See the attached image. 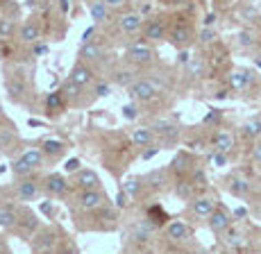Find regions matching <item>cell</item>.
Here are the masks:
<instances>
[{
    "mask_svg": "<svg viewBox=\"0 0 261 254\" xmlns=\"http://www.w3.org/2000/svg\"><path fill=\"white\" fill-rule=\"evenodd\" d=\"M127 197H129L127 193L120 191L118 195H116V207H118V209H125V207H127Z\"/></svg>",
    "mask_w": 261,
    "mask_h": 254,
    "instance_id": "obj_50",
    "label": "cell"
},
{
    "mask_svg": "<svg viewBox=\"0 0 261 254\" xmlns=\"http://www.w3.org/2000/svg\"><path fill=\"white\" fill-rule=\"evenodd\" d=\"M64 104H66V100L62 98V93H59V91L48 93V98H46V107H48V111H55V114L62 111Z\"/></svg>",
    "mask_w": 261,
    "mask_h": 254,
    "instance_id": "obj_28",
    "label": "cell"
},
{
    "mask_svg": "<svg viewBox=\"0 0 261 254\" xmlns=\"http://www.w3.org/2000/svg\"><path fill=\"white\" fill-rule=\"evenodd\" d=\"M41 211H43V213H46V216H53V213H55V209H53V204L43 202V204H41Z\"/></svg>",
    "mask_w": 261,
    "mask_h": 254,
    "instance_id": "obj_56",
    "label": "cell"
},
{
    "mask_svg": "<svg viewBox=\"0 0 261 254\" xmlns=\"http://www.w3.org/2000/svg\"><path fill=\"white\" fill-rule=\"evenodd\" d=\"M143 25V16L141 14H134V12H129V14H123V16L118 18V27L123 30L125 34H134V32H139Z\"/></svg>",
    "mask_w": 261,
    "mask_h": 254,
    "instance_id": "obj_12",
    "label": "cell"
},
{
    "mask_svg": "<svg viewBox=\"0 0 261 254\" xmlns=\"http://www.w3.org/2000/svg\"><path fill=\"white\" fill-rule=\"evenodd\" d=\"M89 12H91V18H93L95 25H98V23H105L109 16H112V9H109L107 3H91L89 5Z\"/></svg>",
    "mask_w": 261,
    "mask_h": 254,
    "instance_id": "obj_20",
    "label": "cell"
},
{
    "mask_svg": "<svg viewBox=\"0 0 261 254\" xmlns=\"http://www.w3.org/2000/svg\"><path fill=\"white\" fill-rule=\"evenodd\" d=\"M227 245L229 247H241V245H243V238H241L239 232H229L227 234Z\"/></svg>",
    "mask_w": 261,
    "mask_h": 254,
    "instance_id": "obj_43",
    "label": "cell"
},
{
    "mask_svg": "<svg viewBox=\"0 0 261 254\" xmlns=\"http://www.w3.org/2000/svg\"><path fill=\"white\" fill-rule=\"evenodd\" d=\"M139 116V109H137V104H132V102H129V104H125V107H123V118H125V121H134V118H137Z\"/></svg>",
    "mask_w": 261,
    "mask_h": 254,
    "instance_id": "obj_41",
    "label": "cell"
},
{
    "mask_svg": "<svg viewBox=\"0 0 261 254\" xmlns=\"http://www.w3.org/2000/svg\"><path fill=\"white\" fill-rule=\"evenodd\" d=\"M241 129H243V136L245 138H257V136H261V118H250V121L245 123Z\"/></svg>",
    "mask_w": 261,
    "mask_h": 254,
    "instance_id": "obj_27",
    "label": "cell"
},
{
    "mask_svg": "<svg viewBox=\"0 0 261 254\" xmlns=\"http://www.w3.org/2000/svg\"><path fill=\"white\" fill-rule=\"evenodd\" d=\"M209 163H212V166H216V168H225V166H227V154L214 150L212 154H209Z\"/></svg>",
    "mask_w": 261,
    "mask_h": 254,
    "instance_id": "obj_40",
    "label": "cell"
},
{
    "mask_svg": "<svg viewBox=\"0 0 261 254\" xmlns=\"http://www.w3.org/2000/svg\"><path fill=\"white\" fill-rule=\"evenodd\" d=\"M68 79H71L75 87L84 89V87H89V84L93 82V73H91V68H89L87 64L77 62V64L73 66V71H71V75H68Z\"/></svg>",
    "mask_w": 261,
    "mask_h": 254,
    "instance_id": "obj_6",
    "label": "cell"
},
{
    "mask_svg": "<svg viewBox=\"0 0 261 254\" xmlns=\"http://www.w3.org/2000/svg\"><path fill=\"white\" fill-rule=\"evenodd\" d=\"M152 232H154V227L150 225L148 220H145V222H141V225H137V227H134L132 238H134V241H137V243H145L150 236H152Z\"/></svg>",
    "mask_w": 261,
    "mask_h": 254,
    "instance_id": "obj_24",
    "label": "cell"
},
{
    "mask_svg": "<svg viewBox=\"0 0 261 254\" xmlns=\"http://www.w3.org/2000/svg\"><path fill=\"white\" fill-rule=\"evenodd\" d=\"M189 71H191V73H195V75H200V73H202V64H200L198 59H191Z\"/></svg>",
    "mask_w": 261,
    "mask_h": 254,
    "instance_id": "obj_52",
    "label": "cell"
},
{
    "mask_svg": "<svg viewBox=\"0 0 261 254\" xmlns=\"http://www.w3.org/2000/svg\"><path fill=\"white\" fill-rule=\"evenodd\" d=\"M239 43H241V48H250V46H252V34H250V32H241L239 34Z\"/></svg>",
    "mask_w": 261,
    "mask_h": 254,
    "instance_id": "obj_47",
    "label": "cell"
},
{
    "mask_svg": "<svg viewBox=\"0 0 261 254\" xmlns=\"http://www.w3.org/2000/svg\"><path fill=\"white\" fill-rule=\"evenodd\" d=\"M145 220H148L152 227H159V225H166L168 216H166V211H164L162 207H157V204H154V207L148 209V218H145Z\"/></svg>",
    "mask_w": 261,
    "mask_h": 254,
    "instance_id": "obj_22",
    "label": "cell"
},
{
    "mask_svg": "<svg viewBox=\"0 0 261 254\" xmlns=\"http://www.w3.org/2000/svg\"><path fill=\"white\" fill-rule=\"evenodd\" d=\"M141 254H154V252H150V250H141Z\"/></svg>",
    "mask_w": 261,
    "mask_h": 254,
    "instance_id": "obj_63",
    "label": "cell"
},
{
    "mask_svg": "<svg viewBox=\"0 0 261 254\" xmlns=\"http://www.w3.org/2000/svg\"><path fill=\"white\" fill-rule=\"evenodd\" d=\"M254 79V73L248 71V68H237V71L229 73L227 82H229V89H234V91H243L245 87H250Z\"/></svg>",
    "mask_w": 261,
    "mask_h": 254,
    "instance_id": "obj_7",
    "label": "cell"
},
{
    "mask_svg": "<svg viewBox=\"0 0 261 254\" xmlns=\"http://www.w3.org/2000/svg\"><path fill=\"white\" fill-rule=\"evenodd\" d=\"M55 245V234L53 232H43L37 236V241H34V247H37L39 254H48L50 247Z\"/></svg>",
    "mask_w": 261,
    "mask_h": 254,
    "instance_id": "obj_21",
    "label": "cell"
},
{
    "mask_svg": "<svg viewBox=\"0 0 261 254\" xmlns=\"http://www.w3.org/2000/svg\"><path fill=\"white\" fill-rule=\"evenodd\" d=\"M46 52H48L46 43H34V46H32V54H34V57H41V54H46Z\"/></svg>",
    "mask_w": 261,
    "mask_h": 254,
    "instance_id": "obj_49",
    "label": "cell"
},
{
    "mask_svg": "<svg viewBox=\"0 0 261 254\" xmlns=\"http://www.w3.org/2000/svg\"><path fill=\"white\" fill-rule=\"evenodd\" d=\"M0 118H3V104H0Z\"/></svg>",
    "mask_w": 261,
    "mask_h": 254,
    "instance_id": "obj_64",
    "label": "cell"
},
{
    "mask_svg": "<svg viewBox=\"0 0 261 254\" xmlns=\"http://www.w3.org/2000/svg\"><path fill=\"white\" fill-rule=\"evenodd\" d=\"M125 57H127L132 64L143 66V64H150L154 59V50H152V46H150L148 41H134V43H129L127 46Z\"/></svg>",
    "mask_w": 261,
    "mask_h": 254,
    "instance_id": "obj_2",
    "label": "cell"
},
{
    "mask_svg": "<svg viewBox=\"0 0 261 254\" xmlns=\"http://www.w3.org/2000/svg\"><path fill=\"white\" fill-rule=\"evenodd\" d=\"M59 93H62L64 100L75 102V100H77V96H80V87H75L71 79H66V82L62 84V89H59Z\"/></svg>",
    "mask_w": 261,
    "mask_h": 254,
    "instance_id": "obj_32",
    "label": "cell"
},
{
    "mask_svg": "<svg viewBox=\"0 0 261 254\" xmlns=\"http://www.w3.org/2000/svg\"><path fill=\"white\" fill-rule=\"evenodd\" d=\"M257 7H254V5H243V7H241L239 9V16L241 18H243V21L245 23H248V21H254V18H257Z\"/></svg>",
    "mask_w": 261,
    "mask_h": 254,
    "instance_id": "obj_39",
    "label": "cell"
},
{
    "mask_svg": "<svg viewBox=\"0 0 261 254\" xmlns=\"http://www.w3.org/2000/svg\"><path fill=\"white\" fill-rule=\"evenodd\" d=\"M41 146H43L41 152L48 154V157H57V154L64 152V143H62V141H55V138H46Z\"/></svg>",
    "mask_w": 261,
    "mask_h": 254,
    "instance_id": "obj_31",
    "label": "cell"
},
{
    "mask_svg": "<svg viewBox=\"0 0 261 254\" xmlns=\"http://www.w3.org/2000/svg\"><path fill=\"white\" fill-rule=\"evenodd\" d=\"M159 150H162V148H159V146H150L148 150H143V152H141V159H143V161H148V159L157 157V154H159Z\"/></svg>",
    "mask_w": 261,
    "mask_h": 254,
    "instance_id": "obj_48",
    "label": "cell"
},
{
    "mask_svg": "<svg viewBox=\"0 0 261 254\" xmlns=\"http://www.w3.org/2000/svg\"><path fill=\"white\" fill-rule=\"evenodd\" d=\"M3 252H5V241L0 238V254H3Z\"/></svg>",
    "mask_w": 261,
    "mask_h": 254,
    "instance_id": "obj_62",
    "label": "cell"
},
{
    "mask_svg": "<svg viewBox=\"0 0 261 254\" xmlns=\"http://www.w3.org/2000/svg\"><path fill=\"white\" fill-rule=\"evenodd\" d=\"M212 143H214V150L216 152L227 154L234 148V136L229 132H225V129H220V132H216V136H214Z\"/></svg>",
    "mask_w": 261,
    "mask_h": 254,
    "instance_id": "obj_16",
    "label": "cell"
},
{
    "mask_svg": "<svg viewBox=\"0 0 261 254\" xmlns=\"http://www.w3.org/2000/svg\"><path fill=\"white\" fill-rule=\"evenodd\" d=\"M229 191H232L234 195H239V197H245L250 193V184L245 182V179H241V177H232L229 179Z\"/></svg>",
    "mask_w": 261,
    "mask_h": 254,
    "instance_id": "obj_26",
    "label": "cell"
},
{
    "mask_svg": "<svg viewBox=\"0 0 261 254\" xmlns=\"http://www.w3.org/2000/svg\"><path fill=\"white\" fill-rule=\"evenodd\" d=\"M245 213H248V211L241 207V209H237V211H234V216H237V218H245Z\"/></svg>",
    "mask_w": 261,
    "mask_h": 254,
    "instance_id": "obj_59",
    "label": "cell"
},
{
    "mask_svg": "<svg viewBox=\"0 0 261 254\" xmlns=\"http://www.w3.org/2000/svg\"><path fill=\"white\" fill-rule=\"evenodd\" d=\"M64 171H66V173H75V175H77V173L80 171H82V168H80V159H68V161L66 163H64Z\"/></svg>",
    "mask_w": 261,
    "mask_h": 254,
    "instance_id": "obj_44",
    "label": "cell"
},
{
    "mask_svg": "<svg viewBox=\"0 0 261 254\" xmlns=\"http://www.w3.org/2000/svg\"><path fill=\"white\" fill-rule=\"evenodd\" d=\"M175 191H177L179 197H184V200H191V197H193V184H191V182H177Z\"/></svg>",
    "mask_w": 261,
    "mask_h": 254,
    "instance_id": "obj_37",
    "label": "cell"
},
{
    "mask_svg": "<svg viewBox=\"0 0 261 254\" xmlns=\"http://www.w3.org/2000/svg\"><path fill=\"white\" fill-rule=\"evenodd\" d=\"M80 59H82V64H95L102 59V48L98 46V43H84L82 48H80Z\"/></svg>",
    "mask_w": 261,
    "mask_h": 254,
    "instance_id": "obj_15",
    "label": "cell"
},
{
    "mask_svg": "<svg viewBox=\"0 0 261 254\" xmlns=\"http://www.w3.org/2000/svg\"><path fill=\"white\" fill-rule=\"evenodd\" d=\"M18 225V218H16V211L12 207H0V227L3 229H9Z\"/></svg>",
    "mask_w": 261,
    "mask_h": 254,
    "instance_id": "obj_23",
    "label": "cell"
},
{
    "mask_svg": "<svg viewBox=\"0 0 261 254\" xmlns=\"http://www.w3.org/2000/svg\"><path fill=\"white\" fill-rule=\"evenodd\" d=\"M177 62H179V64H191V54H189L187 50L179 52V59H177Z\"/></svg>",
    "mask_w": 261,
    "mask_h": 254,
    "instance_id": "obj_57",
    "label": "cell"
},
{
    "mask_svg": "<svg viewBox=\"0 0 261 254\" xmlns=\"http://www.w3.org/2000/svg\"><path fill=\"white\" fill-rule=\"evenodd\" d=\"M93 32H95V27H89V30H84V34H82V46H84V43H91V37H93Z\"/></svg>",
    "mask_w": 261,
    "mask_h": 254,
    "instance_id": "obj_54",
    "label": "cell"
},
{
    "mask_svg": "<svg viewBox=\"0 0 261 254\" xmlns=\"http://www.w3.org/2000/svg\"><path fill=\"white\" fill-rule=\"evenodd\" d=\"M116 82L120 84V87H132L134 82H137V79H134V73L132 71H118L116 73Z\"/></svg>",
    "mask_w": 261,
    "mask_h": 254,
    "instance_id": "obj_38",
    "label": "cell"
},
{
    "mask_svg": "<svg viewBox=\"0 0 261 254\" xmlns=\"http://www.w3.org/2000/svg\"><path fill=\"white\" fill-rule=\"evenodd\" d=\"M150 9H152V7H150V5H143V7H141V14H148Z\"/></svg>",
    "mask_w": 261,
    "mask_h": 254,
    "instance_id": "obj_61",
    "label": "cell"
},
{
    "mask_svg": "<svg viewBox=\"0 0 261 254\" xmlns=\"http://www.w3.org/2000/svg\"><path fill=\"white\" fill-rule=\"evenodd\" d=\"M68 188V182L64 175H59V173H53V175L46 177V191L50 195H64Z\"/></svg>",
    "mask_w": 261,
    "mask_h": 254,
    "instance_id": "obj_13",
    "label": "cell"
},
{
    "mask_svg": "<svg viewBox=\"0 0 261 254\" xmlns=\"http://www.w3.org/2000/svg\"><path fill=\"white\" fill-rule=\"evenodd\" d=\"M7 93H9V98L12 100H23V96L28 93V84L23 82L21 77H9L7 79Z\"/></svg>",
    "mask_w": 261,
    "mask_h": 254,
    "instance_id": "obj_17",
    "label": "cell"
},
{
    "mask_svg": "<svg viewBox=\"0 0 261 254\" xmlns=\"http://www.w3.org/2000/svg\"><path fill=\"white\" fill-rule=\"evenodd\" d=\"M164 177H166V173L164 171H154V173H150L148 177H145V182H157V186H162V182H164Z\"/></svg>",
    "mask_w": 261,
    "mask_h": 254,
    "instance_id": "obj_45",
    "label": "cell"
},
{
    "mask_svg": "<svg viewBox=\"0 0 261 254\" xmlns=\"http://www.w3.org/2000/svg\"><path fill=\"white\" fill-rule=\"evenodd\" d=\"M216 209L218 207H216V202L212 197H193V200H191V211L200 218H209Z\"/></svg>",
    "mask_w": 261,
    "mask_h": 254,
    "instance_id": "obj_11",
    "label": "cell"
},
{
    "mask_svg": "<svg viewBox=\"0 0 261 254\" xmlns=\"http://www.w3.org/2000/svg\"><path fill=\"white\" fill-rule=\"evenodd\" d=\"M77 204L84 211H95V209L107 207V195L102 191H80Z\"/></svg>",
    "mask_w": 261,
    "mask_h": 254,
    "instance_id": "obj_3",
    "label": "cell"
},
{
    "mask_svg": "<svg viewBox=\"0 0 261 254\" xmlns=\"http://www.w3.org/2000/svg\"><path fill=\"white\" fill-rule=\"evenodd\" d=\"M109 93H112V84L109 82H98L95 84V96L98 98H107Z\"/></svg>",
    "mask_w": 261,
    "mask_h": 254,
    "instance_id": "obj_42",
    "label": "cell"
},
{
    "mask_svg": "<svg viewBox=\"0 0 261 254\" xmlns=\"http://www.w3.org/2000/svg\"><path fill=\"white\" fill-rule=\"evenodd\" d=\"M59 254H77V250H75V247H71V245H68V247H64V250L59 252Z\"/></svg>",
    "mask_w": 261,
    "mask_h": 254,
    "instance_id": "obj_58",
    "label": "cell"
},
{
    "mask_svg": "<svg viewBox=\"0 0 261 254\" xmlns=\"http://www.w3.org/2000/svg\"><path fill=\"white\" fill-rule=\"evenodd\" d=\"M143 37H145V41H164L166 39V23L162 21V18H152V21H148L145 23V27H143Z\"/></svg>",
    "mask_w": 261,
    "mask_h": 254,
    "instance_id": "obj_5",
    "label": "cell"
},
{
    "mask_svg": "<svg viewBox=\"0 0 261 254\" xmlns=\"http://www.w3.org/2000/svg\"><path fill=\"white\" fill-rule=\"evenodd\" d=\"M252 159H254L257 163H261V141L254 143V148H252Z\"/></svg>",
    "mask_w": 261,
    "mask_h": 254,
    "instance_id": "obj_53",
    "label": "cell"
},
{
    "mask_svg": "<svg viewBox=\"0 0 261 254\" xmlns=\"http://www.w3.org/2000/svg\"><path fill=\"white\" fill-rule=\"evenodd\" d=\"M59 9H62V12H64V14H66V12H68V9H71V3H66V0H64V3H62V5H59Z\"/></svg>",
    "mask_w": 261,
    "mask_h": 254,
    "instance_id": "obj_60",
    "label": "cell"
},
{
    "mask_svg": "<svg viewBox=\"0 0 261 254\" xmlns=\"http://www.w3.org/2000/svg\"><path fill=\"white\" fill-rule=\"evenodd\" d=\"M154 141V132L150 127H141V129H134L132 132V143L139 148H150Z\"/></svg>",
    "mask_w": 261,
    "mask_h": 254,
    "instance_id": "obj_19",
    "label": "cell"
},
{
    "mask_svg": "<svg viewBox=\"0 0 261 254\" xmlns=\"http://www.w3.org/2000/svg\"><path fill=\"white\" fill-rule=\"evenodd\" d=\"M39 193H41L39 184H37V182H30V179L21 182V184H18V188H16V195L21 197L23 202H32V200H37Z\"/></svg>",
    "mask_w": 261,
    "mask_h": 254,
    "instance_id": "obj_14",
    "label": "cell"
},
{
    "mask_svg": "<svg viewBox=\"0 0 261 254\" xmlns=\"http://www.w3.org/2000/svg\"><path fill=\"white\" fill-rule=\"evenodd\" d=\"M12 136H14V134L9 132V129H3V132H0V148L7 146V143L12 141Z\"/></svg>",
    "mask_w": 261,
    "mask_h": 254,
    "instance_id": "obj_51",
    "label": "cell"
},
{
    "mask_svg": "<svg viewBox=\"0 0 261 254\" xmlns=\"http://www.w3.org/2000/svg\"><path fill=\"white\" fill-rule=\"evenodd\" d=\"M193 41V32H191L189 25H175L173 30H170V43H173L175 48H187L189 43Z\"/></svg>",
    "mask_w": 261,
    "mask_h": 254,
    "instance_id": "obj_9",
    "label": "cell"
},
{
    "mask_svg": "<svg viewBox=\"0 0 261 254\" xmlns=\"http://www.w3.org/2000/svg\"><path fill=\"white\" fill-rule=\"evenodd\" d=\"M214 39H216V32L212 27H204L202 32H200V43H212Z\"/></svg>",
    "mask_w": 261,
    "mask_h": 254,
    "instance_id": "obj_46",
    "label": "cell"
},
{
    "mask_svg": "<svg viewBox=\"0 0 261 254\" xmlns=\"http://www.w3.org/2000/svg\"><path fill=\"white\" fill-rule=\"evenodd\" d=\"M21 159L28 163L30 168H32V171H37V168L41 166V161H43V152L41 150H28V152L21 154Z\"/></svg>",
    "mask_w": 261,
    "mask_h": 254,
    "instance_id": "obj_29",
    "label": "cell"
},
{
    "mask_svg": "<svg viewBox=\"0 0 261 254\" xmlns=\"http://www.w3.org/2000/svg\"><path fill=\"white\" fill-rule=\"evenodd\" d=\"M162 93V87L152 79H137L132 87L127 89V96L134 98V100H141V102H150L152 98H157Z\"/></svg>",
    "mask_w": 261,
    "mask_h": 254,
    "instance_id": "obj_1",
    "label": "cell"
},
{
    "mask_svg": "<svg viewBox=\"0 0 261 254\" xmlns=\"http://www.w3.org/2000/svg\"><path fill=\"white\" fill-rule=\"evenodd\" d=\"M216 23V14H207V16H204V27H212Z\"/></svg>",
    "mask_w": 261,
    "mask_h": 254,
    "instance_id": "obj_55",
    "label": "cell"
},
{
    "mask_svg": "<svg viewBox=\"0 0 261 254\" xmlns=\"http://www.w3.org/2000/svg\"><path fill=\"white\" fill-rule=\"evenodd\" d=\"M14 27H16V21L14 18H9V16H5V18H0V37L3 39H9L14 34Z\"/></svg>",
    "mask_w": 261,
    "mask_h": 254,
    "instance_id": "obj_34",
    "label": "cell"
},
{
    "mask_svg": "<svg viewBox=\"0 0 261 254\" xmlns=\"http://www.w3.org/2000/svg\"><path fill=\"white\" fill-rule=\"evenodd\" d=\"M166 236L170 238V241H175V243H182V241H187V238L191 236V229H189V225L184 220H173V222H168L166 225Z\"/></svg>",
    "mask_w": 261,
    "mask_h": 254,
    "instance_id": "obj_10",
    "label": "cell"
},
{
    "mask_svg": "<svg viewBox=\"0 0 261 254\" xmlns=\"http://www.w3.org/2000/svg\"><path fill=\"white\" fill-rule=\"evenodd\" d=\"M75 184H77L80 191H100V177L98 173L82 168V171L75 175Z\"/></svg>",
    "mask_w": 261,
    "mask_h": 254,
    "instance_id": "obj_4",
    "label": "cell"
},
{
    "mask_svg": "<svg viewBox=\"0 0 261 254\" xmlns=\"http://www.w3.org/2000/svg\"><path fill=\"white\" fill-rule=\"evenodd\" d=\"M39 25L37 23H32V21H28V23H23L21 25V32H18V39H21L23 43H39Z\"/></svg>",
    "mask_w": 261,
    "mask_h": 254,
    "instance_id": "obj_18",
    "label": "cell"
},
{
    "mask_svg": "<svg viewBox=\"0 0 261 254\" xmlns=\"http://www.w3.org/2000/svg\"><path fill=\"white\" fill-rule=\"evenodd\" d=\"M18 227H21L23 234H32L39 229V218L34 216V213H25L23 220H18Z\"/></svg>",
    "mask_w": 261,
    "mask_h": 254,
    "instance_id": "obj_30",
    "label": "cell"
},
{
    "mask_svg": "<svg viewBox=\"0 0 261 254\" xmlns=\"http://www.w3.org/2000/svg\"><path fill=\"white\" fill-rule=\"evenodd\" d=\"M12 173H14V175H18V177H28V175H30V173H32V168H30V166H28V163H25V161H23V159H21V157H18V159H16V161H14V163H12Z\"/></svg>",
    "mask_w": 261,
    "mask_h": 254,
    "instance_id": "obj_36",
    "label": "cell"
},
{
    "mask_svg": "<svg viewBox=\"0 0 261 254\" xmlns=\"http://www.w3.org/2000/svg\"><path fill=\"white\" fill-rule=\"evenodd\" d=\"M152 132H159L164 138H168V141H173V138L177 136V127H175L173 123H168V121H159V123H154Z\"/></svg>",
    "mask_w": 261,
    "mask_h": 254,
    "instance_id": "obj_25",
    "label": "cell"
},
{
    "mask_svg": "<svg viewBox=\"0 0 261 254\" xmlns=\"http://www.w3.org/2000/svg\"><path fill=\"white\" fill-rule=\"evenodd\" d=\"M123 191L127 193L129 197H137V195H141V182H139L137 177H129L127 182L123 184Z\"/></svg>",
    "mask_w": 261,
    "mask_h": 254,
    "instance_id": "obj_33",
    "label": "cell"
},
{
    "mask_svg": "<svg viewBox=\"0 0 261 254\" xmlns=\"http://www.w3.org/2000/svg\"><path fill=\"white\" fill-rule=\"evenodd\" d=\"M170 166H173L175 173H187V171H189V154L179 152L177 157L173 159V163H170Z\"/></svg>",
    "mask_w": 261,
    "mask_h": 254,
    "instance_id": "obj_35",
    "label": "cell"
},
{
    "mask_svg": "<svg viewBox=\"0 0 261 254\" xmlns=\"http://www.w3.org/2000/svg\"><path fill=\"white\" fill-rule=\"evenodd\" d=\"M209 227H212L214 234H223L232 227V218H229V213L225 211L223 207H218L212 216H209Z\"/></svg>",
    "mask_w": 261,
    "mask_h": 254,
    "instance_id": "obj_8",
    "label": "cell"
}]
</instances>
